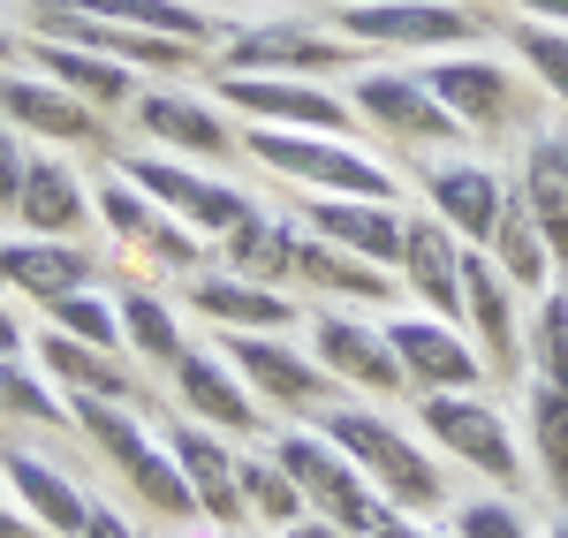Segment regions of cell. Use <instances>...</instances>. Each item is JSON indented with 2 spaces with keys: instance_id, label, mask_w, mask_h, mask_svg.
Instances as JSON below:
<instances>
[{
  "instance_id": "ac0fdd59",
  "label": "cell",
  "mask_w": 568,
  "mask_h": 538,
  "mask_svg": "<svg viewBox=\"0 0 568 538\" xmlns=\"http://www.w3.org/2000/svg\"><path fill=\"white\" fill-rule=\"evenodd\" d=\"M402 288L425 304L433 318H447V326H463V235L447 221H409L402 227Z\"/></svg>"
},
{
  "instance_id": "f6af8a7d",
  "label": "cell",
  "mask_w": 568,
  "mask_h": 538,
  "mask_svg": "<svg viewBox=\"0 0 568 538\" xmlns=\"http://www.w3.org/2000/svg\"><path fill=\"white\" fill-rule=\"evenodd\" d=\"M0 357H23V318H16L8 296H0Z\"/></svg>"
},
{
  "instance_id": "8992f818",
  "label": "cell",
  "mask_w": 568,
  "mask_h": 538,
  "mask_svg": "<svg viewBox=\"0 0 568 538\" xmlns=\"http://www.w3.org/2000/svg\"><path fill=\"white\" fill-rule=\"evenodd\" d=\"M417 425H425V440L439 455H455V463H470L478 478L493 486H524V448H516V433H508V417L478 395H425L417 403Z\"/></svg>"
},
{
  "instance_id": "cb8c5ba5",
  "label": "cell",
  "mask_w": 568,
  "mask_h": 538,
  "mask_svg": "<svg viewBox=\"0 0 568 538\" xmlns=\"http://www.w3.org/2000/svg\"><path fill=\"white\" fill-rule=\"evenodd\" d=\"M190 304L205 326H227V334H288L304 318V304H288L281 288L243 281V273H190Z\"/></svg>"
},
{
  "instance_id": "8fae6325",
  "label": "cell",
  "mask_w": 568,
  "mask_h": 538,
  "mask_svg": "<svg viewBox=\"0 0 568 538\" xmlns=\"http://www.w3.org/2000/svg\"><path fill=\"white\" fill-rule=\"evenodd\" d=\"M387 342H394V357H402V379L409 387H425V395H478L485 357L463 326H447L433 312H394Z\"/></svg>"
},
{
  "instance_id": "ab89813d",
  "label": "cell",
  "mask_w": 568,
  "mask_h": 538,
  "mask_svg": "<svg viewBox=\"0 0 568 538\" xmlns=\"http://www.w3.org/2000/svg\"><path fill=\"white\" fill-rule=\"evenodd\" d=\"M45 318H53L61 334L91 342V349H114V357H122V312H114V296H99V288H77V296L45 304Z\"/></svg>"
},
{
  "instance_id": "f546056e",
  "label": "cell",
  "mask_w": 568,
  "mask_h": 538,
  "mask_svg": "<svg viewBox=\"0 0 568 538\" xmlns=\"http://www.w3.org/2000/svg\"><path fill=\"white\" fill-rule=\"evenodd\" d=\"M23 61H39V77H53L61 91H77V99H91V106H130L136 99V77L122 69V61L91 53V45H69V39H45L39 31Z\"/></svg>"
},
{
  "instance_id": "4dcf8cb0",
  "label": "cell",
  "mask_w": 568,
  "mask_h": 538,
  "mask_svg": "<svg viewBox=\"0 0 568 538\" xmlns=\"http://www.w3.org/2000/svg\"><path fill=\"white\" fill-rule=\"evenodd\" d=\"M296 243H304V221H281V213H251V221H235L227 235H220V251H227V273H243V281H265V288L296 281Z\"/></svg>"
},
{
  "instance_id": "9c48e42d",
  "label": "cell",
  "mask_w": 568,
  "mask_h": 538,
  "mask_svg": "<svg viewBox=\"0 0 568 538\" xmlns=\"http://www.w3.org/2000/svg\"><path fill=\"white\" fill-rule=\"evenodd\" d=\"M122 175H130L136 190L152 197V205H168L182 227H197L205 243H220L235 221H251V213H258V205H251L235 182L197 175L190 160H168V152H130V160H122Z\"/></svg>"
},
{
  "instance_id": "4fadbf2b",
  "label": "cell",
  "mask_w": 568,
  "mask_h": 538,
  "mask_svg": "<svg viewBox=\"0 0 568 538\" xmlns=\"http://www.w3.org/2000/svg\"><path fill=\"white\" fill-rule=\"evenodd\" d=\"M433 99L463 122V136H485V130H508L524 114V91L508 77V61H485V53H447V61H425L417 69Z\"/></svg>"
},
{
  "instance_id": "5bb4252c",
  "label": "cell",
  "mask_w": 568,
  "mask_h": 538,
  "mask_svg": "<svg viewBox=\"0 0 568 538\" xmlns=\"http://www.w3.org/2000/svg\"><path fill=\"white\" fill-rule=\"evenodd\" d=\"M463 334L478 342L485 372H524V318H516V288H508V273L485 258L478 243H463Z\"/></svg>"
},
{
  "instance_id": "d6986e66",
  "label": "cell",
  "mask_w": 568,
  "mask_h": 538,
  "mask_svg": "<svg viewBox=\"0 0 568 538\" xmlns=\"http://www.w3.org/2000/svg\"><path fill=\"white\" fill-rule=\"evenodd\" d=\"M356 53L342 39H318L304 23H258V31H235L220 69H243V77H318V69H349Z\"/></svg>"
},
{
  "instance_id": "c3c4849f",
  "label": "cell",
  "mask_w": 568,
  "mask_h": 538,
  "mask_svg": "<svg viewBox=\"0 0 568 538\" xmlns=\"http://www.w3.org/2000/svg\"><path fill=\"white\" fill-rule=\"evenodd\" d=\"M288 538H349L342 524H326V516H304V524H288Z\"/></svg>"
},
{
  "instance_id": "3957f363",
  "label": "cell",
  "mask_w": 568,
  "mask_h": 538,
  "mask_svg": "<svg viewBox=\"0 0 568 538\" xmlns=\"http://www.w3.org/2000/svg\"><path fill=\"white\" fill-rule=\"evenodd\" d=\"M243 152L273 168V175H288L296 190L311 197H387L394 205V175L372 160V152H356L349 136H318V130H243Z\"/></svg>"
},
{
  "instance_id": "e575fe53",
  "label": "cell",
  "mask_w": 568,
  "mask_h": 538,
  "mask_svg": "<svg viewBox=\"0 0 568 538\" xmlns=\"http://www.w3.org/2000/svg\"><path fill=\"white\" fill-rule=\"evenodd\" d=\"M524 433H530V455H538L546 494L568 508V387L530 379V395H524Z\"/></svg>"
},
{
  "instance_id": "30bf717a",
  "label": "cell",
  "mask_w": 568,
  "mask_h": 538,
  "mask_svg": "<svg viewBox=\"0 0 568 538\" xmlns=\"http://www.w3.org/2000/svg\"><path fill=\"white\" fill-rule=\"evenodd\" d=\"M91 213L106 221L114 243H130L136 258L175 266V273H205V251H213V243H205L197 227H182L168 205H152L130 175H106V182H99V190H91Z\"/></svg>"
},
{
  "instance_id": "7c38bea8",
  "label": "cell",
  "mask_w": 568,
  "mask_h": 538,
  "mask_svg": "<svg viewBox=\"0 0 568 538\" xmlns=\"http://www.w3.org/2000/svg\"><path fill=\"white\" fill-rule=\"evenodd\" d=\"M349 106L364 130L394 136V144H447V136H463V122L433 99V84L417 69H364L349 84Z\"/></svg>"
},
{
  "instance_id": "7a4b0ae2",
  "label": "cell",
  "mask_w": 568,
  "mask_h": 538,
  "mask_svg": "<svg viewBox=\"0 0 568 538\" xmlns=\"http://www.w3.org/2000/svg\"><path fill=\"white\" fill-rule=\"evenodd\" d=\"M69 425H84V440L122 478H130L136 494H144V508H160V516H175V524H190L197 516V494H190V478H182V463L168 455V440H152L144 425L130 417V403H99V395H69Z\"/></svg>"
},
{
  "instance_id": "7402d4cb",
  "label": "cell",
  "mask_w": 568,
  "mask_h": 538,
  "mask_svg": "<svg viewBox=\"0 0 568 538\" xmlns=\"http://www.w3.org/2000/svg\"><path fill=\"white\" fill-rule=\"evenodd\" d=\"M0 486L16 494V508L39 524L45 538H77L91 516V494L69 478V470H53L45 455H23V448H0Z\"/></svg>"
},
{
  "instance_id": "74e56055",
  "label": "cell",
  "mask_w": 568,
  "mask_h": 538,
  "mask_svg": "<svg viewBox=\"0 0 568 538\" xmlns=\"http://www.w3.org/2000/svg\"><path fill=\"white\" fill-rule=\"evenodd\" d=\"M524 357H530V379H546V387H568V288H546V296L530 304Z\"/></svg>"
},
{
  "instance_id": "ee69618b",
  "label": "cell",
  "mask_w": 568,
  "mask_h": 538,
  "mask_svg": "<svg viewBox=\"0 0 568 538\" xmlns=\"http://www.w3.org/2000/svg\"><path fill=\"white\" fill-rule=\"evenodd\" d=\"M77 538H136V531H130V516H114V508L91 500V516H84V531H77Z\"/></svg>"
},
{
  "instance_id": "d590c367",
  "label": "cell",
  "mask_w": 568,
  "mask_h": 538,
  "mask_svg": "<svg viewBox=\"0 0 568 538\" xmlns=\"http://www.w3.org/2000/svg\"><path fill=\"white\" fill-rule=\"evenodd\" d=\"M114 312H122V349H130V357L168 364V372H175V357L190 349V342H182V318H175L168 296H152V288H122Z\"/></svg>"
},
{
  "instance_id": "ba28073f",
  "label": "cell",
  "mask_w": 568,
  "mask_h": 538,
  "mask_svg": "<svg viewBox=\"0 0 568 538\" xmlns=\"http://www.w3.org/2000/svg\"><path fill=\"white\" fill-rule=\"evenodd\" d=\"M220 106L251 114L265 130H318V136H356V106L342 91L311 84V77H243V69H220Z\"/></svg>"
},
{
  "instance_id": "ffe728a7",
  "label": "cell",
  "mask_w": 568,
  "mask_h": 538,
  "mask_svg": "<svg viewBox=\"0 0 568 538\" xmlns=\"http://www.w3.org/2000/svg\"><path fill=\"white\" fill-rule=\"evenodd\" d=\"M425 205H433V221H447L463 243H493V221H500V205H508V182L493 175L485 160H433L425 168Z\"/></svg>"
},
{
  "instance_id": "bcb514c9",
  "label": "cell",
  "mask_w": 568,
  "mask_h": 538,
  "mask_svg": "<svg viewBox=\"0 0 568 538\" xmlns=\"http://www.w3.org/2000/svg\"><path fill=\"white\" fill-rule=\"evenodd\" d=\"M516 16H530V23H568V0H508Z\"/></svg>"
},
{
  "instance_id": "7dc6e473",
  "label": "cell",
  "mask_w": 568,
  "mask_h": 538,
  "mask_svg": "<svg viewBox=\"0 0 568 538\" xmlns=\"http://www.w3.org/2000/svg\"><path fill=\"white\" fill-rule=\"evenodd\" d=\"M0 538H45V531L23 516V508H8V500H0Z\"/></svg>"
},
{
  "instance_id": "f1b7e54d",
  "label": "cell",
  "mask_w": 568,
  "mask_h": 538,
  "mask_svg": "<svg viewBox=\"0 0 568 538\" xmlns=\"http://www.w3.org/2000/svg\"><path fill=\"white\" fill-rule=\"evenodd\" d=\"M39 372L61 395H99V403H136V372H122L114 349H91L77 334H39Z\"/></svg>"
},
{
  "instance_id": "5b68a950",
  "label": "cell",
  "mask_w": 568,
  "mask_h": 538,
  "mask_svg": "<svg viewBox=\"0 0 568 538\" xmlns=\"http://www.w3.org/2000/svg\"><path fill=\"white\" fill-rule=\"evenodd\" d=\"M334 31L349 45H387V53H447V45L485 39V23L455 0H342Z\"/></svg>"
},
{
  "instance_id": "484cf974",
  "label": "cell",
  "mask_w": 568,
  "mask_h": 538,
  "mask_svg": "<svg viewBox=\"0 0 568 538\" xmlns=\"http://www.w3.org/2000/svg\"><path fill=\"white\" fill-rule=\"evenodd\" d=\"M130 114H136V130L152 136V144H168L175 160H227V152H235V130L220 122L205 99H182V91H136Z\"/></svg>"
},
{
  "instance_id": "836d02e7",
  "label": "cell",
  "mask_w": 568,
  "mask_h": 538,
  "mask_svg": "<svg viewBox=\"0 0 568 538\" xmlns=\"http://www.w3.org/2000/svg\"><path fill=\"white\" fill-rule=\"evenodd\" d=\"M296 281L326 288V296H349V304H387V288H394L387 266L356 258V251L326 243V235H311V227H304V243H296Z\"/></svg>"
},
{
  "instance_id": "f35d334b",
  "label": "cell",
  "mask_w": 568,
  "mask_h": 538,
  "mask_svg": "<svg viewBox=\"0 0 568 538\" xmlns=\"http://www.w3.org/2000/svg\"><path fill=\"white\" fill-rule=\"evenodd\" d=\"M0 417H23V425H61L69 417V395H53L39 364L0 357Z\"/></svg>"
},
{
  "instance_id": "277c9868",
  "label": "cell",
  "mask_w": 568,
  "mask_h": 538,
  "mask_svg": "<svg viewBox=\"0 0 568 538\" xmlns=\"http://www.w3.org/2000/svg\"><path fill=\"white\" fill-rule=\"evenodd\" d=\"M265 455H273V463H281L296 486H304V508H311V516L342 524L349 538H372V524L387 516L379 486H372V478H364V470H356V463L334 448L326 433H281Z\"/></svg>"
},
{
  "instance_id": "1f68e13d",
  "label": "cell",
  "mask_w": 568,
  "mask_h": 538,
  "mask_svg": "<svg viewBox=\"0 0 568 538\" xmlns=\"http://www.w3.org/2000/svg\"><path fill=\"white\" fill-rule=\"evenodd\" d=\"M53 8H77V16H99V23H130V31H160V39H190V45H227L235 31L190 8V0H53Z\"/></svg>"
},
{
  "instance_id": "2e32d148",
  "label": "cell",
  "mask_w": 568,
  "mask_h": 538,
  "mask_svg": "<svg viewBox=\"0 0 568 538\" xmlns=\"http://www.w3.org/2000/svg\"><path fill=\"white\" fill-rule=\"evenodd\" d=\"M99 281V258L69 235H0V288H16L23 304H61Z\"/></svg>"
},
{
  "instance_id": "e0dca14e",
  "label": "cell",
  "mask_w": 568,
  "mask_h": 538,
  "mask_svg": "<svg viewBox=\"0 0 568 538\" xmlns=\"http://www.w3.org/2000/svg\"><path fill=\"white\" fill-rule=\"evenodd\" d=\"M175 395L197 425L213 433H265V403L243 387V372L220 357V349H182L175 357Z\"/></svg>"
},
{
  "instance_id": "9a60e30c",
  "label": "cell",
  "mask_w": 568,
  "mask_h": 538,
  "mask_svg": "<svg viewBox=\"0 0 568 538\" xmlns=\"http://www.w3.org/2000/svg\"><path fill=\"white\" fill-rule=\"evenodd\" d=\"M311 357L326 364L342 387H356V395H402V387H409L387 326H372V318H356V312H318L311 318Z\"/></svg>"
},
{
  "instance_id": "f907efd6",
  "label": "cell",
  "mask_w": 568,
  "mask_h": 538,
  "mask_svg": "<svg viewBox=\"0 0 568 538\" xmlns=\"http://www.w3.org/2000/svg\"><path fill=\"white\" fill-rule=\"evenodd\" d=\"M0 45H8V39H0Z\"/></svg>"
},
{
  "instance_id": "6da1fadb",
  "label": "cell",
  "mask_w": 568,
  "mask_h": 538,
  "mask_svg": "<svg viewBox=\"0 0 568 538\" xmlns=\"http://www.w3.org/2000/svg\"><path fill=\"white\" fill-rule=\"evenodd\" d=\"M318 433L349 455L356 470L379 486V500H387V508H402V516H425V508H439V500H447V470L425 455V440H409V433H402V425H387L379 409L334 403V409H318Z\"/></svg>"
},
{
  "instance_id": "b9f144b4",
  "label": "cell",
  "mask_w": 568,
  "mask_h": 538,
  "mask_svg": "<svg viewBox=\"0 0 568 538\" xmlns=\"http://www.w3.org/2000/svg\"><path fill=\"white\" fill-rule=\"evenodd\" d=\"M455 538H530V524L508 500H463L455 508Z\"/></svg>"
},
{
  "instance_id": "d6a6232c",
  "label": "cell",
  "mask_w": 568,
  "mask_h": 538,
  "mask_svg": "<svg viewBox=\"0 0 568 538\" xmlns=\"http://www.w3.org/2000/svg\"><path fill=\"white\" fill-rule=\"evenodd\" d=\"M485 258L508 273V288H516V296H546V288H554V251H546V235H538V221H530L524 190H508V205H500V221H493Z\"/></svg>"
},
{
  "instance_id": "52a82bcc",
  "label": "cell",
  "mask_w": 568,
  "mask_h": 538,
  "mask_svg": "<svg viewBox=\"0 0 568 538\" xmlns=\"http://www.w3.org/2000/svg\"><path fill=\"white\" fill-rule=\"evenodd\" d=\"M220 357L243 372V387H251L265 409H296V417L334 409V387H342V379L311 357V349H296L288 334H227Z\"/></svg>"
},
{
  "instance_id": "60d3db41",
  "label": "cell",
  "mask_w": 568,
  "mask_h": 538,
  "mask_svg": "<svg viewBox=\"0 0 568 538\" xmlns=\"http://www.w3.org/2000/svg\"><path fill=\"white\" fill-rule=\"evenodd\" d=\"M508 45L530 61V77H538V84L568 106V23H516V31H508Z\"/></svg>"
},
{
  "instance_id": "7bdbcfd3",
  "label": "cell",
  "mask_w": 568,
  "mask_h": 538,
  "mask_svg": "<svg viewBox=\"0 0 568 538\" xmlns=\"http://www.w3.org/2000/svg\"><path fill=\"white\" fill-rule=\"evenodd\" d=\"M23 168H31V144H23V130L0 122V213H16V197H23Z\"/></svg>"
},
{
  "instance_id": "d4e9b609",
  "label": "cell",
  "mask_w": 568,
  "mask_h": 538,
  "mask_svg": "<svg viewBox=\"0 0 568 538\" xmlns=\"http://www.w3.org/2000/svg\"><path fill=\"white\" fill-rule=\"evenodd\" d=\"M304 227L394 273V266H402V227H409V221L394 213L387 197H311V205H304Z\"/></svg>"
},
{
  "instance_id": "681fc988",
  "label": "cell",
  "mask_w": 568,
  "mask_h": 538,
  "mask_svg": "<svg viewBox=\"0 0 568 538\" xmlns=\"http://www.w3.org/2000/svg\"><path fill=\"white\" fill-rule=\"evenodd\" d=\"M546 538H568V508H561V524H554V531H546Z\"/></svg>"
},
{
  "instance_id": "603a6c76",
  "label": "cell",
  "mask_w": 568,
  "mask_h": 538,
  "mask_svg": "<svg viewBox=\"0 0 568 538\" xmlns=\"http://www.w3.org/2000/svg\"><path fill=\"white\" fill-rule=\"evenodd\" d=\"M0 114L23 122V136H45V144H99L106 136L99 106L61 91L53 77H0Z\"/></svg>"
},
{
  "instance_id": "83f0119b",
  "label": "cell",
  "mask_w": 568,
  "mask_h": 538,
  "mask_svg": "<svg viewBox=\"0 0 568 538\" xmlns=\"http://www.w3.org/2000/svg\"><path fill=\"white\" fill-rule=\"evenodd\" d=\"M16 221H23V235H77V227L91 221L84 175H77L69 160H53V152H31L23 197H16Z\"/></svg>"
},
{
  "instance_id": "44dd1931",
  "label": "cell",
  "mask_w": 568,
  "mask_h": 538,
  "mask_svg": "<svg viewBox=\"0 0 568 538\" xmlns=\"http://www.w3.org/2000/svg\"><path fill=\"white\" fill-rule=\"evenodd\" d=\"M160 440H168V455L182 463V478H190L205 524H243V516H251V508H243V478H235V455H227V440H220L213 425L182 417V425L160 433Z\"/></svg>"
},
{
  "instance_id": "8d00e7d4",
  "label": "cell",
  "mask_w": 568,
  "mask_h": 538,
  "mask_svg": "<svg viewBox=\"0 0 568 538\" xmlns=\"http://www.w3.org/2000/svg\"><path fill=\"white\" fill-rule=\"evenodd\" d=\"M235 478H243V508L258 516V524H273V531H288V524H304V486L273 463V455H235Z\"/></svg>"
},
{
  "instance_id": "4316f807",
  "label": "cell",
  "mask_w": 568,
  "mask_h": 538,
  "mask_svg": "<svg viewBox=\"0 0 568 538\" xmlns=\"http://www.w3.org/2000/svg\"><path fill=\"white\" fill-rule=\"evenodd\" d=\"M516 190H524L530 221H538L546 251H554V273H568V130L530 136V152H524V175H516Z\"/></svg>"
}]
</instances>
